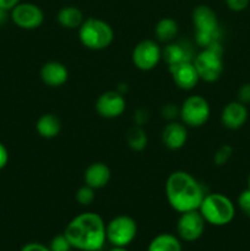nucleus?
<instances>
[{
	"mask_svg": "<svg viewBox=\"0 0 250 251\" xmlns=\"http://www.w3.org/2000/svg\"><path fill=\"white\" fill-rule=\"evenodd\" d=\"M95 108L100 117L104 119H115L125 112L126 100L124 95L118 91H107L97 98Z\"/></svg>",
	"mask_w": 250,
	"mask_h": 251,
	"instance_id": "f8f14e48",
	"label": "nucleus"
},
{
	"mask_svg": "<svg viewBox=\"0 0 250 251\" xmlns=\"http://www.w3.org/2000/svg\"><path fill=\"white\" fill-rule=\"evenodd\" d=\"M162 59V49L153 39H144L132 49L131 60L135 68L141 71H151Z\"/></svg>",
	"mask_w": 250,
	"mask_h": 251,
	"instance_id": "1a4fd4ad",
	"label": "nucleus"
},
{
	"mask_svg": "<svg viewBox=\"0 0 250 251\" xmlns=\"http://www.w3.org/2000/svg\"><path fill=\"white\" fill-rule=\"evenodd\" d=\"M206 222L199 210L180 213L176 222L178 238L183 242L193 243L200 239L205 232Z\"/></svg>",
	"mask_w": 250,
	"mask_h": 251,
	"instance_id": "9b49d317",
	"label": "nucleus"
},
{
	"mask_svg": "<svg viewBox=\"0 0 250 251\" xmlns=\"http://www.w3.org/2000/svg\"><path fill=\"white\" fill-rule=\"evenodd\" d=\"M211 108L202 96H189L179 107V118L186 127H200L207 123Z\"/></svg>",
	"mask_w": 250,
	"mask_h": 251,
	"instance_id": "6e6552de",
	"label": "nucleus"
},
{
	"mask_svg": "<svg viewBox=\"0 0 250 251\" xmlns=\"http://www.w3.org/2000/svg\"><path fill=\"white\" fill-rule=\"evenodd\" d=\"M36 130L43 139H54L61 131V122L58 115L53 113H46L41 115L36 123Z\"/></svg>",
	"mask_w": 250,
	"mask_h": 251,
	"instance_id": "6ab92c4d",
	"label": "nucleus"
},
{
	"mask_svg": "<svg viewBox=\"0 0 250 251\" xmlns=\"http://www.w3.org/2000/svg\"><path fill=\"white\" fill-rule=\"evenodd\" d=\"M78 39L90 50H103L114 41V31L104 20L88 17L78 27Z\"/></svg>",
	"mask_w": 250,
	"mask_h": 251,
	"instance_id": "39448f33",
	"label": "nucleus"
},
{
	"mask_svg": "<svg viewBox=\"0 0 250 251\" xmlns=\"http://www.w3.org/2000/svg\"><path fill=\"white\" fill-rule=\"evenodd\" d=\"M249 118V110L239 100L227 103L221 113V123L228 130H238L245 125Z\"/></svg>",
	"mask_w": 250,
	"mask_h": 251,
	"instance_id": "4468645a",
	"label": "nucleus"
},
{
	"mask_svg": "<svg viewBox=\"0 0 250 251\" xmlns=\"http://www.w3.org/2000/svg\"><path fill=\"white\" fill-rule=\"evenodd\" d=\"M193 25L195 27V42L201 48L220 42L221 28L215 10L208 5H198L193 10Z\"/></svg>",
	"mask_w": 250,
	"mask_h": 251,
	"instance_id": "20e7f679",
	"label": "nucleus"
},
{
	"mask_svg": "<svg viewBox=\"0 0 250 251\" xmlns=\"http://www.w3.org/2000/svg\"><path fill=\"white\" fill-rule=\"evenodd\" d=\"M237 97L239 102H242L243 104L248 105L250 104V83H243L239 88H238Z\"/></svg>",
	"mask_w": 250,
	"mask_h": 251,
	"instance_id": "c85d7f7f",
	"label": "nucleus"
},
{
	"mask_svg": "<svg viewBox=\"0 0 250 251\" xmlns=\"http://www.w3.org/2000/svg\"><path fill=\"white\" fill-rule=\"evenodd\" d=\"M110 176H112V172L107 164L103 162H95L85 169L83 181L86 185L98 190V189H103L108 185Z\"/></svg>",
	"mask_w": 250,
	"mask_h": 251,
	"instance_id": "f3484780",
	"label": "nucleus"
},
{
	"mask_svg": "<svg viewBox=\"0 0 250 251\" xmlns=\"http://www.w3.org/2000/svg\"><path fill=\"white\" fill-rule=\"evenodd\" d=\"M169 73L176 87L183 91H191L196 87L200 81L193 61H186V63L173 66L169 69Z\"/></svg>",
	"mask_w": 250,
	"mask_h": 251,
	"instance_id": "2eb2a0df",
	"label": "nucleus"
},
{
	"mask_svg": "<svg viewBox=\"0 0 250 251\" xmlns=\"http://www.w3.org/2000/svg\"><path fill=\"white\" fill-rule=\"evenodd\" d=\"M223 47L221 42L211 44L196 54L193 63L201 81L207 83L216 82L223 73Z\"/></svg>",
	"mask_w": 250,
	"mask_h": 251,
	"instance_id": "423d86ee",
	"label": "nucleus"
},
{
	"mask_svg": "<svg viewBox=\"0 0 250 251\" xmlns=\"http://www.w3.org/2000/svg\"><path fill=\"white\" fill-rule=\"evenodd\" d=\"M56 21L61 27L68 29H78V27L85 21L82 11L78 7L68 5L61 7L56 14Z\"/></svg>",
	"mask_w": 250,
	"mask_h": 251,
	"instance_id": "aec40b11",
	"label": "nucleus"
},
{
	"mask_svg": "<svg viewBox=\"0 0 250 251\" xmlns=\"http://www.w3.org/2000/svg\"><path fill=\"white\" fill-rule=\"evenodd\" d=\"M98 251H102V250H98Z\"/></svg>",
	"mask_w": 250,
	"mask_h": 251,
	"instance_id": "4c0bfd02",
	"label": "nucleus"
},
{
	"mask_svg": "<svg viewBox=\"0 0 250 251\" xmlns=\"http://www.w3.org/2000/svg\"><path fill=\"white\" fill-rule=\"evenodd\" d=\"M162 58L168 65V69H171L179 64L193 61L195 55H194L193 47L189 42L173 41L171 43H167L164 49H162Z\"/></svg>",
	"mask_w": 250,
	"mask_h": 251,
	"instance_id": "ddd939ff",
	"label": "nucleus"
},
{
	"mask_svg": "<svg viewBox=\"0 0 250 251\" xmlns=\"http://www.w3.org/2000/svg\"><path fill=\"white\" fill-rule=\"evenodd\" d=\"M233 156V147L229 145H222L213 154V162L216 166H225Z\"/></svg>",
	"mask_w": 250,
	"mask_h": 251,
	"instance_id": "393cba45",
	"label": "nucleus"
},
{
	"mask_svg": "<svg viewBox=\"0 0 250 251\" xmlns=\"http://www.w3.org/2000/svg\"><path fill=\"white\" fill-rule=\"evenodd\" d=\"M205 195L202 184L188 172L175 171L167 178V201L178 213L199 210Z\"/></svg>",
	"mask_w": 250,
	"mask_h": 251,
	"instance_id": "f03ea898",
	"label": "nucleus"
},
{
	"mask_svg": "<svg viewBox=\"0 0 250 251\" xmlns=\"http://www.w3.org/2000/svg\"><path fill=\"white\" fill-rule=\"evenodd\" d=\"M64 234L73 249L80 251L102 250L105 238V223L96 212H82L66 226Z\"/></svg>",
	"mask_w": 250,
	"mask_h": 251,
	"instance_id": "f257e3e1",
	"label": "nucleus"
},
{
	"mask_svg": "<svg viewBox=\"0 0 250 251\" xmlns=\"http://www.w3.org/2000/svg\"><path fill=\"white\" fill-rule=\"evenodd\" d=\"M179 26L175 20L171 17H163L154 26V34L157 41L162 43H171L178 36Z\"/></svg>",
	"mask_w": 250,
	"mask_h": 251,
	"instance_id": "4be33fe9",
	"label": "nucleus"
},
{
	"mask_svg": "<svg viewBox=\"0 0 250 251\" xmlns=\"http://www.w3.org/2000/svg\"><path fill=\"white\" fill-rule=\"evenodd\" d=\"M162 114H163V118L173 122L174 118L179 115V108H176L175 104H166L162 108Z\"/></svg>",
	"mask_w": 250,
	"mask_h": 251,
	"instance_id": "c756f323",
	"label": "nucleus"
},
{
	"mask_svg": "<svg viewBox=\"0 0 250 251\" xmlns=\"http://www.w3.org/2000/svg\"><path fill=\"white\" fill-rule=\"evenodd\" d=\"M228 9L233 12H242L249 6L250 0H225Z\"/></svg>",
	"mask_w": 250,
	"mask_h": 251,
	"instance_id": "cd10ccee",
	"label": "nucleus"
},
{
	"mask_svg": "<svg viewBox=\"0 0 250 251\" xmlns=\"http://www.w3.org/2000/svg\"><path fill=\"white\" fill-rule=\"evenodd\" d=\"M237 206L247 217H250V190L248 188L238 196Z\"/></svg>",
	"mask_w": 250,
	"mask_h": 251,
	"instance_id": "bb28decb",
	"label": "nucleus"
},
{
	"mask_svg": "<svg viewBox=\"0 0 250 251\" xmlns=\"http://www.w3.org/2000/svg\"><path fill=\"white\" fill-rule=\"evenodd\" d=\"M147 119H149V115H147L146 110L144 109H139L134 114L135 123H136V125H140V126H142L147 122Z\"/></svg>",
	"mask_w": 250,
	"mask_h": 251,
	"instance_id": "473e14b6",
	"label": "nucleus"
},
{
	"mask_svg": "<svg viewBox=\"0 0 250 251\" xmlns=\"http://www.w3.org/2000/svg\"><path fill=\"white\" fill-rule=\"evenodd\" d=\"M75 199L81 206H90L96 199L95 189H92L91 186L86 185L85 184V185L78 188V190L76 191Z\"/></svg>",
	"mask_w": 250,
	"mask_h": 251,
	"instance_id": "b1692460",
	"label": "nucleus"
},
{
	"mask_svg": "<svg viewBox=\"0 0 250 251\" xmlns=\"http://www.w3.org/2000/svg\"><path fill=\"white\" fill-rule=\"evenodd\" d=\"M108 251H129L125 247H113L112 249H109Z\"/></svg>",
	"mask_w": 250,
	"mask_h": 251,
	"instance_id": "c9c22d12",
	"label": "nucleus"
},
{
	"mask_svg": "<svg viewBox=\"0 0 250 251\" xmlns=\"http://www.w3.org/2000/svg\"><path fill=\"white\" fill-rule=\"evenodd\" d=\"M6 16H7V11H5V10L0 9V25L4 24L5 20H6Z\"/></svg>",
	"mask_w": 250,
	"mask_h": 251,
	"instance_id": "f704fd0d",
	"label": "nucleus"
},
{
	"mask_svg": "<svg viewBox=\"0 0 250 251\" xmlns=\"http://www.w3.org/2000/svg\"><path fill=\"white\" fill-rule=\"evenodd\" d=\"M10 17L19 28L31 31L42 26L44 21V12L33 2L21 1L10 10Z\"/></svg>",
	"mask_w": 250,
	"mask_h": 251,
	"instance_id": "9d476101",
	"label": "nucleus"
},
{
	"mask_svg": "<svg viewBox=\"0 0 250 251\" xmlns=\"http://www.w3.org/2000/svg\"><path fill=\"white\" fill-rule=\"evenodd\" d=\"M162 144L171 151L183 149L188 140V129L181 122H169L162 130Z\"/></svg>",
	"mask_w": 250,
	"mask_h": 251,
	"instance_id": "dca6fc26",
	"label": "nucleus"
},
{
	"mask_svg": "<svg viewBox=\"0 0 250 251\" xmlns=\"http://www.w3.org/2000/svg\"><path fill=\"white\" fill-rule=\"evenodd\" d=\"M19 2H21V0H0V9L9 12L10 10H11L12 7L16 6Z\"/></svg>",
	"mask_w": 250,
	"mask_h": 251,
	"instance_id": "72a5a7b5",
	"label": "nucleus"
},
{
	"mask_svg": "<svg viewBox=\"0 0 250 251\" xmlns=\"http://www.w3.org/2000/svg\"><path fill=\"white\" fill-rule=\"evenodd\" d=\"M9 162V151L2 142H0V171L6 167Z\"/></svg>",
	"mask_w": 250,
	"mask_h": 251,
	"instance_id": "2f4dec72",
	"label": "nucleus"
},
{
	"mask_svg": "<svg viewBox=\"0 0 250 251\" xmlns=\"http://www.w3.org/2000/svg\"><path fill=\"white\" fill-rule=\"evenodd\" d=\"M49 249L50 251H71L73 247H71L70 242L68 240V238L65 237V234H58L50 240V244H49Z\"/></svg>",
	"mask_w": 250,
	"mask_h": 251,
	"instance_id": "a878e982",
	"label": "nucleus"
},
{
	"mask_svg": "<svg viewBox=\"0 0 250 251\" xmlns=\"http://www.w3.org/2000/svg\"><path fill=\"white\" fill-rule=\"evenodd\" d=\"M199 212L206 223L215 227H223L234 220L235 205L228 196L220 193H211L205 195Z\"/></svg>",
	"mask_w": 250,
	"mask_h": 251,
	"instance_id": "7ed1b4c3",
	"label": "nucleus"
},
{
	"mask_svg": "<svg viewBox=\"0 0 250 251\" xmlns=\"http://www.w3.org/2000/svg\"><path fill=\"white\" fill-rule=\"evenodd\" d=\"M136 235L137 223L130 216H117L105 225V238L113 247L126 248L134 242Z\"/></svg>",
	"mask_w": 250,
	"mask_h": 251,
	"instance_id": "0eeeda50",
	"label": "nucleus"
},
{
	"mask_svg": "<svg viewBox=\"0 0 250 251\" xmlns=\"http://www.w3.org/2000/svg\"><path fill=\"white\" fill-rule=\"evenodd\" d=\"M125 141H126L127 146L132 150V151L140 152L142 150L146 149L147 146V134L142 126L140 125H134L130 127L125 134Z\"/></svg>",
	"mask_w": 250,
	"mask_h": 251,
	"instance_id": "5701e85b",
	"label": "nucleus"
},
{
	"mask_svg": "<svg viewBox=\"0 0 250 251\" xmlns=\"http://www.w3.org/2000/svg\"><path fill=\"white\" fill-rule=\"evenodd\" d=\"M41 80L49 87H60L69 78V70L60 61H48L41 68Z\"/></svg>",
	"mask_w": 250,
	"mask_h": 251,
	"instance_id": "a211bd4d",
	"label": "nucleus"
},
{
	"mask_svg": "<svg viewBox=\"0 0 250 251\" xmlns=\"http://www.w3.org/2000/svg\"><path fill=\"white\" fill-rule=\"evenodd\" d=\"M147 251H183V247L178 237L171 233H162L150 242Z\"/></svg>",
	"mask_w": 250,
	"mask_h": 251,
	"instance_id": "412c9836",
	"label": "nucleus"
},
{
	"mask_svg": "<svg viewBox=\"0 0 250 251\" xmlns=\"http://www.w3.org/2000/svg\"><path fill=\"white\" fill-rule=\"evenodd\" d=\"M248 189L250 190V173H249V176H248Z\"/></svg>",
	"mask_w": 250,
	"mask_h": 251,
	"instance_id": "e433bc0d",
	"label": "nucleus"
},
{
	"mask_svg": "<svg viewBox=\"0 0 250 251\" xmlns=\"http://www.w3.org/2000/svg\"><path fill=\"white\" fill-rule=\"evenodd\" d=\"M20 251H50V249H49V247H46L44 244H42V243L32 242L25 244L24 247L20 249Z\"/></svg>",
	"mask_w": 250,
	"mask_h": 251,
	"instance_id": "7c9ffc66",
	"label": "nucleus"
}]
</instances>
